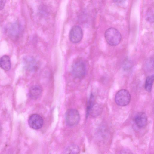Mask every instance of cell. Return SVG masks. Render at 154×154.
I'll use <instances>...</instances> for the list:
<instances>
[{"label": "cell", "instance_id": "6da1fadb", "mask_svg": "<svg viewBox=\"0 0 154 154\" xmlns=\"http://www.w3.org/2000/svg\"><path fill=\"white\" fill-rule=\"evenodd\" d=\"M105 37L107 42L112 46L118 45L122 39L120 32L116 29L112 27L109 28L106 30Z\"/></svg>", "mask_w": 154, "mask_h": 154}, {"label": "cell", "instance_id": "7a4b0ae2", "mask_svg": "<svg viewBox=\"0 0 154 154\" xmlns=\"http://www.w3.org/2000/svg\"><path fill=\"white\" fill-rule=\"evenodd\" d=\"M131 98L129 91L124 89L119 90L116 94L115 101L116 104L121 106H126L129 103Z\"/></svg>", "mask_w": 154, "mask_h": 154}, {"label": "cell", "instance_id": "3957f363", "mask_svg": "<svg viewBox=\"0 0 154 154\" xmlns=\"http://www.w3.org/2000/svg\"><path fill=\"white\" fill-rule=\"evenodd\" d=\"M72 72L76 78H83L86 73V67L84 63L80 60L75 62L72 66Z\"/></svg>", "mask_w": 154, "mask_h": 154}, {"label": "cell", "instance_id": "277c9868", "mask_svg": "<svg viewBox=\"0 0 154 154\" xmlns=\"http://www.w3.org/2000/svg\"><path fill=\"white\" fill-rule=\"evenodd\" d=\"M65 119L67 124L72 127L75 126L78 123L80 116L77 110L74 109H71L66 111Z\"/></svg>", "mask_w": 154, "mask_h": 154}, {"label": "cell", "instance_id": "5b68a950", "mask_svg": "<svg viewBox=\"0 0 154 154\" xmlns=\"http://www.w3.org/2000/svg\"><path fill=\"white\" fill-rule=\"evenodd\" d=\"M83 32L81 27L78 25L73 26L71 29L69 37L71 42L74 43L79 42L83 37Z\"/></svg>", "mask_w": 154, "mask_h": 154}, {"label": "cell", "instance_id": "8992f818", "mask_svg": "<svg viewBox=\"0 0 154 154\" xmlns=\"http://www.w3.org/2000/svg\"><path fill=\"white\" fill-rule=\"evenodd\" d=\"M28 122L30 127L35 130L41 128L43 124V120L42 117L36 114H32L30 116Z\"/></svg>", "mask_w": 154, "mask_h": 154}, {"label": "cell", "instance_id": "52a82bcc", "mask_svg": "<svg viewBox=\"0 0 154 154\" xmlns=\"http://www.w3.org/2000/svg\"><path fill=\"white\" fill-rule=\"evenodd\" d=\"M21 27L20 24L17 22L11 24L7 28V33L9 37L14 40L17 39L21 32Z\"/></svg>", "mask_w": 154, "mask_h": 154}, {"label": "cell", "instance_id": "ba28073f", "mask_svg": "<svg viewBox=\"0 0 154 154\" xmlns=\"http://www.w3.org/2000/svg\"><path fill=\"white\" fill-rule=\"evenodd\" d=\"M24 64L26 69L29 71L34 72L39 68L38 63L34 58L28 57L24 59Z\"/></svg>", "mask_w": 154, "mask_h": 154}, {"label": "cell", "instance_id": "9c48e42d", "mask_svg": "<svg viewBox=\"0 0 154 154\" xmlns=\"http://www.w3.org/2000/svg\"><path fill=\"white\" fill-rule=\"evenodd\" d=\"M134 122L136 125L140 128L145 127L147 123V118L146 114L143 112L138 113L134 118Z\"/></svg>", "mask_w": 154, "mask_h": 154}, {"label": "cell", "instance_id": "30bf717a", "mask_svg": "<svg viewBox=\"0 0 154 154\" xmlns=\"http://www.w3.org/2000/svg\"><path fill=\"white\" fill-rule=\"evenodd\" d=\"M42 88L38 85L32 86L29 90V95L32 99L35 100L38 98L42 93Z\"/></svg>", "mask_w": 154, "mask_h": 154}, {"label": "cell", "instance_id": "8fae6325", "mask_svg": "<svg viewBox=\"0 0 154 154\" xmlns=\"http://www.w3.org/2000/svg\"><path fill=\"white\" fill-rule=\"evenodd\" d=\"M0 67L5 71H9L11 68V62L9 57L7 55L2 56L0 58Z\"/></svg>", "mask_w": 154, "mask_h": 154}, {"label": "cell", "instance_id": "7c38bea8", "mask_svg": "<svg viewBox=\"0 0 154 154\" xmlns=\"http://www.w3.org/2000/svg\"><path fill=\"white\" fill-rule=\"evenodd\" d=\"M103 108L102 106L97 104H94L91 109L89 114L93 117H96L102 112Z\"/></svg>", "mask_w": 154, "mask_h": 154}, {"label": "cell", "instance_id": "4fadbf2b", "mask_svg": "<svg viewBox=\"0 0 154 154\" xmlns=\"http://www.w3.org/2000/svg\"><path fill=\"white\" fill-rule=\"evenodd\" d=\"M154 75L147 77L146 79L145 88L146 91L150 92L151 91L154 82Z\"/></svg>", "mask_w": 154, "mask_h": 154}, {"label": "cell", "instance_id": "5bb4252c", "mask_svg": "<svg viewBox=\"0 0 154 154\" xmlns=\"http://www.w3.org/2000/svg\"><path fill=\"white\" fill-rule=\"evenodd\" d=\"M80 151L79 147L76 145L72 144L67 146L64 150V153L77 154Z\"/></svg>", "mask_w": 154, "mask_h": 154}, {"label": "cell", "instance_id": "9a60e30c", "mask_svg": "<svg viewBox=\"0 0 154 154\" xmlns=\"http://www.w3.org/2000/svg\"><path fill=\"white\" fill-rule=\"evenodd\" d=\"M94 96L92 94H91L87 103L86 113V118L89 115L90 111L94 104Z\"/></svg>", "mask_w": 154, "mask_h": 154}, {"label": "cell", "instance_id": "2e32d148", "mask_svg": "<svg viewBox=\"0 0 154 154\" xmlns=\"http://www.w3.org/2000/svg\"><path fill=\"white\" fill-rule=\"evenodd\" d=\"M147 14L146 19L148 20V21L150 22H153L152 20V19L153 20L152 18V17H153V14H152V11L151 10H149Z\"/></svg>", "mask_w": 154, "mask_h": 154}, {"label": "cell", "instance_id": "e0dca14e", "mask_svg": "<svg viewBox=\"0 0 154 154\" xmlns=\"http://www.w3.org/2000/svg\"><path fill=\"white\" fill-rule=\"evenodd\" d=\"M6 2V0H0V11L3 9Z\"/></svg>", "mask_w": 154, "mask_h": 154}, {"label": "cell", "instance_id": "ac0fdd59", "mask_svg": "<svg viewBox=\"0 0 154 154\" xmlns=\"http://www.w3.org/2000/svg\"><path fill=\"white\" fill-rule=\"evenodd\" d=\"M125 0H113V1L114 2L117 3H120L122 2Z\"/></svg>", "mask_w": 154, "mask_h": 154}, {"label": "cell", "instance_id": "d6986e66", "mask_svg": "<svg viewBox=\"0 0 154 154\" xmlns=\"http://www.w3.org/2000/svg\"></svg>", "mask_w": 154, "mask_h": 154}]
</instances>
